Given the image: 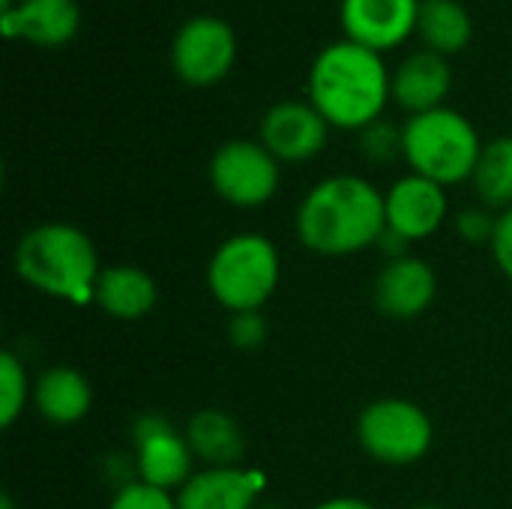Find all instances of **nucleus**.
<instances>
[{
	"label": "nucleus",
	"instance_id": "f257e3e1",
	"mask_svg": "<svg viewBox=\"0 0 512 509\" xmlns=\"http://www.w3.org/2000/svg\"><path fill=\"white\" fill-rule=\"evenodd\" d=\"M294 231L309 252L324 258L372 249L387 231L384 192L360 174L324 177L303 195Z\"/></svg>",
	"mask_w": 512,
	"mask_h": 509
},
{
	"label": "nucleus",
	"instance_id": "f03ea898",
	"mask_svg": "<svg viewBox=\"0 0 512 509\" xmlns=\"http://www.w3.org/2000/svg\"><path fill=\"white\" fill-rule=\"evenodd\" d=\"M393 99V75L378 51L351 39H336L312 60L309 102L321 117L345 132H363L381 120Z\"/></svg>",
	"mask_w": 512,
	"mask_h": 509
},
{
	"label": "nucleus",
	"instance_id": "7ed1b4c3",
	"mask_svg": "<svg viewBox=\"0 0 512 509\" xmlns=\"http://www.w3.org/2000/svg\"><path fill=\"white\" fill-rule=\"evenodd\" d=\"M12 267L33 291L75 306L93 303L102 273L96 243L69 222H42L24 231Z\"/></svg>",
	"mask_w": 512,
	"mask_h": 509
},
{
	"label": "nucleus",
	"instance_id": "20e7f679",
	"mask_svg": "<svg viewBox=\"0 0 512 509\" xmlns=\"http://www.w3.org/2000/svg\"><path fill=\"white\" fill-rule=\"evenodd\" d=\"M483 147L477 126L447 105L411 114L402 126V159L414 174L429 177L444 189L474 177Z\"/></svg>",
	"mask_w": 512,
	"mask_h": 509
},
{
	"label": "nucleus",
	"instance_id": "39448f33",
	"mask_svg": "<svg viewBox=\"0 0 512 509\" xmlns=\"http://www.w3.org/2000/svg\"><path fill=\"white\" fill-rule=\"evenodd\" d=\"M282 279L276 243L258 231L225 237L207 261V291L231 315L261 312Z\"/></svg>",
	"mask_w": 512,
	"mask_h": 509
},
{
	"label": "nucleus",
	"instance_id": "423d86ee",
	"mask_svg": "<svg viewBox=\"0 0 512 509\" xmlns=\"http://www.w3.org/2000/svg\"><path fill=\"white\" fill-rule=\"evenodd\" d=\"M357 441L363 453L381 465H417L435 444L432 417L411 399H375L357 417Z\"/></svg>",
	"mask_w": 512,
	"mask_h": 509
},
{
	"label": "nucleus",
	"instance_id": "0eeeda50",
	"mask_svg": "<svg viewBox=\"0 0 512 509\" xmlns=\"http://www.w3.org/2000/svg\"><path fill=\"white\" fill-rule=\"evenodd\" d=\"M282 162L261 144L249 138L225 141L207 168L213 192L237 207V210H258L270 204L282 183Z\"/></svg>",
	"mask_w": 512,
	"mask_h": 509
},
{
	"label": "nucleus",
	"instance_id": "6e6552de",
	"mask_svg": "<svg viewBox=\"0 0 512 509\" xmlns=\"http://www.w3.org/2000/svg\"><path fill=\"white\" fill-rule=\"evenodd\" d=\"M237 60L234 27L210 12L192 15L180 24L171 42V66L177 78L189 87L219 84Z\"/></svg>",
	"mask_w": 512,
	"mask_h": 509
},
{
	"label": "nucleus",
	"instance_id": "1a4fd4ad",
	"mask_svg": "<svg viewBox=\"0 0 512 509\" xmlns=\"http://www.w3.org/2000/svg\"><path fill=\"white\" fill-rule=\"evenodd\" d=\"M132 471L135 480L177 495L198 471L186 432L174 429L159 414L138 417L132 426Z\"/></svg>",
	"mask_w": 512,
	"mask_h": 509
},
{
	"label": "nucleus",
	"instance_id": "9d476101",
	"mask_svg": "<svg viewBox=\"0 0 512 509\" xmlns=\"http://www.w3.org/2000/svg\"><path fill=\"white\" fill-rule=\"evenodd\" d=\"M330 138V123L321 117V111L312 102L303 99H285L264 111L258 141L288 165H300L315 159Z\"/></svg>",
	"mask_w": 512,
	"mask_h": 509
},
{
	"label": "nucleus",
	"instance_id": "9b49d317",
	"mask_svg": "<svg viewBox=\"0 0 512 509\" xmlns=\"http://www.w3.org/2000/svg\"><path fill=\"white\" fill-rule=\"evenodd\" d=\"M384 210L390 231L402 234L408 243H420L441 231L450 213V198L441 183L408 171L384 192Z\"/></svg>",
	"mask_w": 512,
	"mask_h": 509
},
{
	"label": "nucleus",
	"instance_id": "f8f14e48",
	"mask_svg": "<svg viewBox=\"0 0 512 509\" xmlns=\"http://www.w3.org/2000/svg\"><path fill=\"white\" fill-rule=\"evenodd\" d=\"M423 0H342V30L345 39L372 48V51H393L411 33H417Z\"/></svg>",
	"mask_w": 512,
	"mask_h": 509
},
{
	"label": "nucleus",
	"instance_id": "ddd939ff",
	"mask_svg": "<svg viewBox=\"0 0 512 509\" xmlns=\"http://www.w3.org/2000/svg\"><path fill=\"white\" fill-rule=\"evenodd\" d=\"M435 294H438V276L432 264L423 261L420 255H402L384 261L372 288L375 309L390 321L420 318L435 303Z\"/></svg>",
	"mask_w": 512,
	"mask_h": 509
},
{
	"label": "nucleus",
	"instance_id": "4468645a",
	"mask_svg": "<svg viewBox=\"0 0 512 509\" xmlns=\"http://www.w3.org/2000/svg\"><path fill=\"white\" fill-rule=\"evenodd\" d=\"M0 27L6 39H27L39 48H60L75 39L81 27V9L75 0L0 3Z\"/></svg>",
	"mask_w": 512,
	"mask_h": 509
},
{
	"label": "nucleus",
	"instance_id": "2eb2a0df",
	"mask_svg": "<svg viewBox=\"0 0 512 509\" xmlns=\"http://www.w3.org/2000/svg\"><path fill=\"white\" fill-rule=\"evenodd\" d=\"M267 489L258 468H198L177 492L180 509H255Z\"/></svg>",
	"mask_w": 512,
	"mask_h": 509
},
{
	"label": "nucleus",
	"instance_id": "dca6fc26",
	"mask_svg": "<svg viewBox=\"0 0 512 509\" xmlns=\"http://www.w3.org/2000/svg\"><path fill=\"white\" fill-rule=\"evenodd\" d=\"M453 87V66L438 51H414L393 72V99L408 114L441 108Z\"/></svg>",
	"mask_w": 512,
	"mask_h": 509
},
{
	"label": "nucleus",
	"instance_id": "f3484780",
	"mask_svg": "<svg viewBox=\"0 0 512 509\" xmlns=\"http://www.w3.org/2000/svg\"><path fill=\"white\" fill-rule=\"evenodd\" d=\"M156 300H159V288L153 276L135 264L102 267L96 279L93 303L114 321H141L153 312Z\"/></svg>",
	"mask_w": 512,
	"mask_h": 509
},
{
	"label": "nucleus",
	"instance_id": "a211bd4d",
	"mask_svg": "<svg viewBox=\"0 0 512 509\" xmlns=\"http://www.w3.org/2000/svg\"><path fill=\"white\" fill-rule=\"evenodd\" d=\"M33 408L51 426H75L93 408V387L78 369L51 366L33 381Z\"/></svg>",
	"mask_w": 512,
	"mask_h": 509
},
{
	"label": "nucleus",
	"instance_id": "6ab92c4d",
	"mask_svg": "<svg viewBox=\"0 0 512 509\" xmlns=\"http://www.w3.org/2000/svg\"><path fill=\"white\" fill-rule=\"evenodd\" d=\"M183 432L201 468H231V465H240L246 453L243 429L228 411L201 408L189 417Z\"/></svg>",
	"mask_w": 512,
	"mask_h": 509
},
{
	"label": "nucleus",
	"instance_id": "aec40b11",
	"mask_svg": "<svg viewBox=\"0 0 512 509\" xmlns=\"http://www.w3.org/2000/svg\"><path fill=\"white\" fill-rule=\"evenodd\" d=\"M417 33L429 51L438 54H456L468 48L474 36V21L465 3L459 0H423L420 3V18H417Z\"/></svg>",
	"mask_w": 512,
	"mask_h": 509
},
{
	"label": "nucleus",
	"instance_id": "412c9836",
	"mask_svg": "<svg viewBox=\"0 0 512 509\" xmlns=\"http://www.w3.org/2000/svg\"><path fill=\"white\" fill-rule=\"evenodd\" d=\"M474 192L480 198L483 207L489 210H510L512 207V135L492 138L483 153L480 162L474 168Z\"/></svg>",
	"mask_w": 512,
	"mask_h": 509
},
{
	"label": "nucleus",
	"instance_id": "4be33fe9",
	"mask_svg": "<svg viewBox=\"0 0 512 509\" xmlns=\"http://www.w3.org/2000/svg\"><path fill=\"white\" fill-rule=\"evenodd\" d=\"M27 405H33V381L24 369V360L15 351H3L0 354V426L12 429Z\"/></svg>",
	"mask_w": 512,
	"mask_h": 509
},
{
	"label": "nucleus",
	"instance_id": "5701e85b",
	"mask_svg": "<svg viewBox=\"0 0 512 509\" xmlns=\"http://www.w3.org/2000/svg\"><path fill=\"white\" fill-rule=\"evenodd\" d=\"M360 150L369 162H393L402 156V126H393L390 120H375L360 132Z\"/></svg>",
	"mask_w": 512,
	"mask_h": 509
},
{
	"label": "nucleus",
	"instance_id": "b1692460",
	"mask_svg": "<svg viewBox=\"0 0 512 509\" xmlns=\"http://www.w3.org/2000/svg\"><path fill=\"white\" fill-rule=\"evenodd\" d=\"M108 509H180V504L174 492L147 486L141 480H129L114 492Z\"/></svg>",
	"mask_w": 512,
	"mask_h": 509
},
{
	"label": "nucleus",
	"instance_id": "393cba45",
	"mask_svg": "<svg viewBox=\"0 0 512 509\" xmlns=\"http://www.w3.org/2000/svg\"><path fill=\"white\" fill-rule=\"evenodd\" d=\"M228 339L240 351H255L267 342V318L261 312H240L228 321Z\"/></svg>",
	"mask_w": 512,
	"mask_h": 509
},
{
	"label": "nucleus",
	"instance_id": "a878e982",
	"mask_svg": "<svg viewBox=\"0 0 512 509\" xmlns=\"http://www.w3.org/2000/svg\"><path fill=\"white\" fill-rule=\"evenodd\" d=\"M495 225H498V213H492L489 207H468L456 216V231L471 246L477 243L489 246L495 237Z\"/></svg>",
	"mask_w": 512,
	"mask_h": 509
},
{
	"label": "nucleus",
	"instance_id": "bb28decb",
	"mask_svg": "<svg viewBox=\"0 0 512 509\" xmlns=\"http://www.w3.org/2000/svg\"><path fill=\"white\" fill-rule=\"evenodd\" d=\"M489 249H492L498 270L512 282V207L498 213V225H495V237H492Z\"/></svg>",
	"mask_w": 512,
	"mask_h": 509
},
{
	"label": "nucleus",
	"instance_id": "cd10ccee",
	"mask_svg": "<svg viewBox=\"0 0 512 509\" xmlns=\"http://www.w3.org/2000/svg\"><path fill=\"white\" fill-rule=\"evenodd\" d=\"M387 261H393V258H402V255H411V243L402 237V234H396V231H384L381 234V240H378V246H375Z\"/></svg>",
	"mask_w": 512,
	"mask_h": 509
},
{
	"label": "nucleus",
	"instance_id": "c85d7f7f",
	"mask_svg": "<svg viewBox=\"0 0 512 509\" xmlns=\"http://www.w3.org/2000/svg\"><path fill=\"white\" fill-rule=\"evenodd\" d=\"M312 509H378L366 498H354V495H339V498H327Z\"/></svg>",
	"mask_w": 512,
	"mask_h": 509
},
{
	"label": "nucleus",
	"instance_id": "c756f323",
	"mask_svg": "<svg viewBox=\"0 0 512 509\" xmlns=\"http://www.w3.org/2000/svg\"><path fill=\"white\" fill-rule=\"evenodd\" d=\"M0 509H15L12 498H9V492H3V495H0Z\"/></svg>",
	"mask_w": 512,
	"mask_h": 509
},
{
	"label": "nucleus",
	"instance_id": "7c9ffc66",
	"mask_svg": "<svg viewBox=\"0 0 512 509\" xmlns=\"http://www.w3.org/2000/svg\"><path fill=\"white\" fill-rule=\"evenodd\" d=\"M414 509H447V507H438V504H420V507Z\"/></svg>",
	"mask_w": 512,
	"mask_h": 509
},
{
	"label": "nucleus",
	"instance_id": "2f4dec72",
	"mask_svg": "<svg viewBox=\"0 0 512 509\" xmlns=\"http://www.w3.org/2000/svg\"><path fill=\"white\" fill-rule=\"evenodd\" d=\"M255 509H282V507H276V504H258Z\"/></svg>",
	"mask_w": 512,
	"mask_h": 509
},
{
	"label": "nucleus",
	"instance_id": "473e14b6",
	"mask_svg": "<svg viewBox=\"0 0 512 509\" xmlns=\"http://www.w3.org/2000/svg\"><path fill=\"white\" fill-rule=\"evenodd\" d=\"M0 3H18V0H0Z\"/></svg>",
	"mask_w": 512,
	"mask_h": 509
}]
</instances>
